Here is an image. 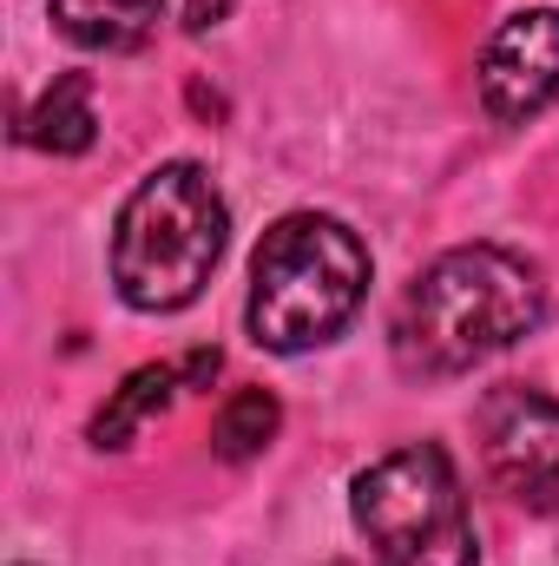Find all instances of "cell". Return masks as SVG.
Segmentation results:
<instances>
[{"instance_id": "cell-6", "label": "cell", "mask_w": 559, "mask_h": 566, "mask_svg": "<svg viewBox=\"0 0 559 566\" xmlns=\"http://www.w3.org/2000/svg\"><path fill=\"white\" fill-rule=\"evenodd\" d=\"M559 99V7L507 13L481 53V113L494 126H527Z\"/></svg>"}, {"instance_id": "cell-3", "label": "cell", "mask_w": 559, "mask_h": 566, "mask_svg": "<svg viewBox=\"0 0 559 566\" xmlns=\"http://www.w3.org/2000/svg\"><path fill=\"white\" fill-rule=\"evenodd\" d=\"M231 244V211L204 165L171 158L145 171L113 224V283L145 316H171L204 296Z\"/></svg>"}, {"instance_id": "cell-7", "label": "cell", "mask_w": 559, "mask_h": 566, "mask_svg": "<svg viewBox=\"0 0 559 566\" xmlns=\"http://www.w3.org/2000/svg\"><path fill=\"white\" fill-rule=\"evenodd\" d=\"M46 13L86 53H139L165 20V0H53Z\"/></svg>"}, {"instance_id": "cell-11", "label": "cell", "mask_w": 559, "mask_h": 566, "mask_svg": "<svg viewBox=\"0 0 559 566\" xmlns=\"http://www.w3.org/2000/svg\"><path fill=\"white\" fill-rule=\"evenodd\" d=\"M218 369H224V356H218V349H191V356L178 363V382H184V389H211V382H218Z\"/></svg>"}, {"instance_id": "cell-12", "label": "cell", "mask_w": 559, "mask_h": 566, "mask_svg": "<svg viewBox=\"0 0 559 566\" xmlns=\"http://www.w3.org/2000/svg\"><path fill=\"white\" fill-rule=\"evenodd\" d=\"M231 7H238V0H184V33H198V40H204L211 27H224V20H231Z\"/></svg>"}, {"instance_id": "cell-10", "label": "cell", "mask_w": 559, "mask_h": 566, "mask_svg": "<svg viewBox=\"0 0 559 566\" xmlns=\"http://www.w3.org/2000/svg\"><path fill=\"white\" fill-rule=\"evenodd\" d=\"M277 428H283V402L271 389H238V396L211 416V454L231 461V468H244V461H257V454L277 441Z\"/></svg>"}, {"instance_id": "cell-9", "label": "cell", "mask_w": 559, "mask_h": 566, "mask_svg": "<svg viewBox=\"0 0 559 566\" xmlns=\"http://www.w3.org/2000/svg\"><path fill=\"white\" fill-rule=\"evenodd\" d=\"M178 389H184V382H178V363H145V369H133V376L113 389V402L93 416L86 441H93V448H126L151 416H165V409H171V396H178Z\"/></svg>"}, {"instance_id": "cell-4", "label": "cell", "mask_w": 559, "mask_h": 566, "mask_svg": "<svg viewBox=\"0 0 559 566\" xmlns=\"http://www.w3.org/2000/svg\"><path fill=\"white\" fill-rule=\"evenodd\" d=\"M349 514L382 566H481L474 514L441 441H409L369 461L349 488Z\"/></svg>"}, {"instance_id": "cell-2", "label": "cell", "mask_w": 559, "mask_h": 566, "mask_svg": "<svg viewBox=\"0 0 559 566\" xmlns=\"http://www.w3.org/2000/svg\"><path fill=\"white\" fill-rule=\"evenodd\" d=\"M369 296V244L329 211H289L251 258V343L271 356L323 349Z\"/></svg>"}, {"instance_id": "cell-5", "label": "cell", "mask_w": 559, "mask_h": 566, "mask_svg": "<svg viewBox=\"0 0 559 566\" xmlns=\"http://www.w3.org/2000/svg\"><path fill=\"white\" fill-rule=\"evenodd\" d=\"M474 434H481L487 474L514 501L559 507V402L547 389H527V382L487 389L474 409Z\"/></svg>"}, {"instance_id": "cell-8", "label": "cell", "mask_w": 559, "mask_h": 566, "mask_svg": "<svg viewBox=\"0 0 559 566\" xmlns=\"http://www.w3.org/2000/svg\"><path fill=\"white\" fill-rule=\"evenodd\" d=\"M20 139L33 151H53V158H80L99 139V113H93V80L86 73H60L27 113H20Z\"/></svg>"}, {"instance_id": "cell-1", "label": "cell", "mask_w": 559, "mask_h": 566, "mask_svg": "<svg viewBox=\"0 0 559 566\" xmlns=\"http://www.w3.org/2000/svg\"><path fill=\"white\" fill-rule=\"evenodd\" d=\"M547 316V283L520 251L461 244L441 251L395 303V363L409 376H467L514 349Z\"/></svg>"}]
</instances>
